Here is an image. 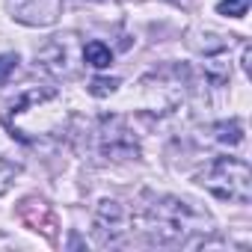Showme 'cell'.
Returning <instances> with one entry per match:
<instances>
[{"instance_id":"4","label":"cell","mask_w":252,"mask_h":252,"mask_svg":"<svg viewBox=\"0 0 252 252\" xmlns=\"http://www.w3.org/2000/svg\"><path fill=\"white\" fill-rule=\"evenodd\" d=\"M18 214H21V220H24L30 228H36V231L54 237L57 220H54V214H51V208H48L45 202H39V199H24L21 208H18Z\"/></svg>"},{"instance_id":"10","label":"cell","mask_w":252,"mask_h":252,"mask_svg":"<svg viewBox=\"0 0 252 252\" xmlns=\"http://www.w3.org/2000/svg\"><path fill=\"white\" fill-rule=\"evenodd\" d=\"M15 65H18V57L15 54H0V86L9 80V74L15 71Z\"/></svg>"},{"instance_id":"2","label":"cell","mask_w":252,"mask_h":252,"mask_svg":"<svg viewBox=\"0 0 252 252\" xmlns=\"http://www.w3.org/2000/svg\"><path fill=\"white\" fill-rule=\"evenodd\" d=\"M196 220H199V217H196L184 202H178V199H166L163 205H158V208H155L158 234H160V240H169V243L184 240V234L193 228V222H196Z\"/></svg>"},{"instance_id":"9","label":"cell","mask_w":252,"mask_h":252,"mask_svg":"<svg viewBox=\"0 0 252 252\" xmlns=\"http://www.w3.org/2000/svg\"><path fill=\"white\" fill-rule=\"evenodd\" d=\"M116 86H119V80H116V77H95V80L89 83V92H92V95H98V98H104V95L116 92Z\"/></svg>"},{"instance_id":"3","label":"cell","mask_w":252,"mask_h":252,"mask_svg":"<svg viewBox=\"0 0 252 252\" xmlns=\"http://www.w3.org/2000/svg\"><path fill=\"white\" fill-rule=\"evenodd\" d=\"M63 0H6V6L15 21L30 27H48L57 21Z\"/></svg>"},{"instance_id":"1","label":"cell","mask_w":252,"mask_h":252,"mask_svg":"<svg viewBox=\"0 0 252 252\" xmlns=\"http://www.w3.org/2000/svg\"><path fill=\"white\" fill-rule=\"evenodd\" d=\"M199 184L222 202L249 205V199H252V169L240 158H217L199 175Z\"/></svg>"},{"instance_id":"7","label":"cell","mask_w":252,"mask_h":252,"mask_svg":"<svg viewBox=\"0 0 252 252\" xmlns=\"http://www.w3.org/2000/svg\"><path fill=\"white\" fill-rule=\"evenodd\" d=\"M246 9H249V0H220L217 3V12L225 18H243Z\"/></svg>"},{"instance_id":"5","label":"cell","mask_w":252,"mask_h":252,"mask_svg":"<svg viewBox=\"0 0 252 252\" xmlns=\"http://www.w3.org/2000/svg\"><path fill=\"white\" fill-rule=\"evenodd\" d=\"M83 60H86L89 65H95V68H107V65L113 63V54H110V48H107L104 42H89V45L83 48Z\"/></svg>"},{"instance_id":"8","label":"cell","mask_w":252,"mask_h":252,"mask_svg":"<svg viewBox=\"0 0 252 252\" xmlns=\"http://www.w3.org/2000/svg\"><path fill=\"white\" fill-rule=\"evenodd\" d=\"M15 175H18V166H15V163H9V160H3V158H0V196H3V193H6V190L12 187Z\"/></svg>"},{"instance_id":"6","label":"cell","mask_w":252,"mask_h":252,"mask_svg":"<svg viewBox=\"0 0 252 252\" xmlns=\"http://www.w3.org/2000/svg\"><path fill=\"white\" fill-rule=\"evenodd\" d=\"M214 131H217V140H220L222 146H237V143L243 140V125H240L237 119H231V122H220Z\"/></svg>"}]
</instances>
